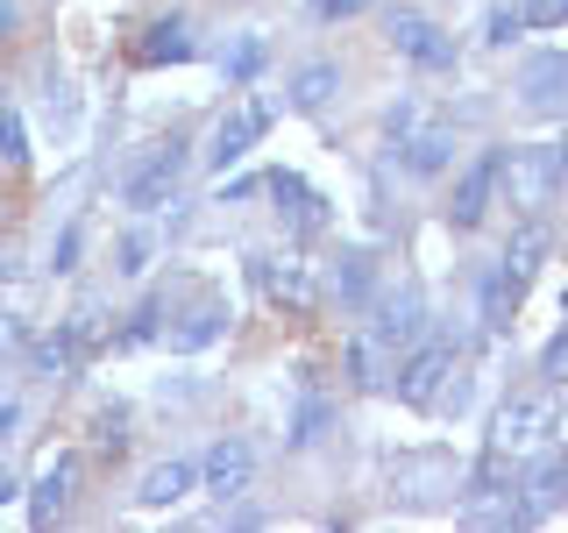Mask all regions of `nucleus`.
<instances>
[{"label":"nucleus","instance_id":"f257e3e1","mask_svg":"<svg viewBox=\"0 0 568 533\" xmlns=\"http://www.w3.org/2000/svg\"><path fill=\"white\" fill-rule=\"evenodd\" d=\"M419 334H426V292H419V284L384 292L377 306H369V320L348 334V349H342L348 384L355 391H390V378H398V363L413 355Z\"/></svg>","mask_w":568,"mask_h":533},{"label":"nucleus","instance_id":"f03ea898","mask_svg":"<svg viewBox=\"0 0 568 533\" xmlns=\"http://www.w3.org/2000/svg\"><path fill=\"white\" fill-rule=\"evenodd\" d=\"M555 192H561V150L555 142H511L505 164H497V207H511L526 221V213H540Z\"/></svg>","mask_w":568,"mask_h":533},{"label":"nucleus","instance_id":"7ed1b4c3","mask_svg":"<svg viewBox=\"0 0 568 533\" xmlns=\"http://www.w3.org/2000/svg\"><path fill=\"white\" fill-rule=\"evenodd\" d=\"M185 164H192V142H185V135L150 142V150H142L135 164L121 171V192H114V200L129 207V213H156V207H171V200H178V185H185Z\"/></svg>","mask_w":568,"mask_h":533},{"label":"nucleus","instance_id":"20e7f679","mask_svg":"<svg viewBox=\"0 0 568 533\" xmlns=\"http://www.w3.org/2000/svg\"><path fill=\"white\" fill-rule=\"evenodd\" d=\"M555 426H561V413H555V399H547V391H532V399H505V405L490 413L484 455H505V462H519V455H540Z\"/></svg>","mask_w":568,"mask_h":533},{"label":"nucleus","instance_id":"39448f33","mask_svg":"<svg viewBox=\"0 0 568 533\" xmlns=\"http://www.w3.org/2000/svg\"><path fill=\"white\" fill-rule=\"evenodd\" d=\"M455 355H462V334L448 342V334H419L413 342V355L398 363V378H390V391H398L405 405H440V391H448V378H455Z\"/></svg>","mask_w":568,"mask_h":533},{"label":"nucleus","instance_id":"423d86ee","mask_svg":"<svg viewBox=\"0 0 568 533\" xmlns=\"http://www.w3.org/2000/svg\"><path fill=\"white\" fill-rule=\"evenodd\" d=\"M271 121H277V100H263V93H248L242 107H227L221 121H213V135H206V164L213 171H227V164H242L248 150H256L263 135H271Z\"/></svg>","mask_w":568,"mask_h":533},{"label":"nucleus","instance_id":"0eeeda50","mask_svg":"<svg viewBox=\"0 0 568 533\" xmlns=\"http://www.w3.org/2000/svg\"><path fill=\"white\" fill-rule=\"evenodd\" d=\"M497 164H505V150H476L469 164L455 171V192H448V228H455V235H476V228L490 221V207H497Z\"/></svg>","mask_w":568,"mask_h":533},{"label":"nucleus","instance_id":"6e6552de","mask_svg":"<svg viewBox=\"0 0 568 533\" xmlns=\"http://www.w3.org/2000/svg\"><path fill=\"white\" fill-rule=\"evenodd\" d=\"M248 278H256V292L292 320L320 306V278H313L306 257H248Z\"/></svg>","mask_w":568,"mask_h":533},{"label":"nucleus","instance_id":"1a4fd4ad","mask_svg":"<svg viewBox=\"0 0 568 533\" xmlns=\"http://www.w3.org/2000/svg\"><path fill=\"white\" fill-rule=\"evenodd\" d=\"M200 491H213L221 505H235V497L256 491V449H248L242 434H221L200 462Z\"/></svg>","mask_w":568,"mask_h":533},{"label":"nucleus","instance_id":"9d476101","mask_svg":"<svg viewBox=\"0 0 568 533\" xmlns=\"http://www.w3.org/2000/svg\"><path fill=\"white\" fill-rule=\"evenodd\" d=\"M390 50H398V58H413L419 71H455V36L440 29V22H426V14H413V8H398L390 14Z\"/></svg>","mask_w":568,"mask_h":533},{"label":"nucleus","instance_id":"9b49d317","mask_svg":"<svg viewBox=\"0 0 568 533\" xmlns=\"http://www.w3.org/2000/svg\"><path fill=\"white\" fill-rule=\"evenodd\" d=\"M271 200H277L284 228H292L298 242H313V235H327V228H334V207H327V192H313L298 171H271Z\"/></svg>","mask_w":568,"mask_h":533},{"label":"nucleus","instance_id":"f8f14e48","mask_svg":"<svg viewBox=\"0 0 568 533\" xmlns=\"http://www.w3.org/2000/svg\"><path fill=\"white\" fill-rule=\"evenodd\" d=\"M369 292H377V249H363V242L334 249V257H327V299L342 313H363Z\"/></svg>","mask_w":568,"mask_h":533},{"label":"nucleus","instance_id":"ddd939ff","mask_svg":"<svg viewBox=\"0 0 568 533\" xmlns=\"http://www.w3.org/2000/svg\"><path fill=\"white\" fill-rule=\"evenodd\" d=\"M390 157H398L405 178H440V171H455V129L448 121H419Z\"/></svg>","mask_w":568,"mask_h":533},{"label":"nucleus","instance_id":"4468645a","mask_svg":"<svg viewBox=\"0 0 568 533\" xmlns=\"http://www.w3.org/2000/svg\"><path fill=\"white\" fill-rule=\"evenodd\" d=\"M192 58H200V36H192L185 14H156V22L135 36V64H142V71H156V64H192Z\"/></svg>","mask_w":568,"mask_h":533},{"label":"nucleus","instance_id":"2eb2a0df","mask_svg":"<svg viewBox=\"0 0 568 533\" xmlns=\"http://www.w3.org/2000/svg\"><path fill=\"white\" fill-rule=\"evenodd\" d=\"M327 426H334V399H327V384H320V370L306 363L298 370V405H292V449H320L327 441Z\"/></svg>","mask_w":568,"mask_h":533},{"label":"nucleus","instance_id":"dca6fc26","mask_svg":"<svg viewBox=\"0 0 568 533\" xmlns=\"http://www.w3.org/2000/svg\"><path fill=\"white\" fill-rule=\"evenodd\" d=\"M79 470H85V462L71 455V449L43 462V476L29 484V520H36V526H50V520H58V512L71 505V491H79Z\"/></svg>","mask_w":568,"mask_h":533},{"label":"nucleus","instance_id":"f3484780","mask_svg":"<svg viewBox=\"0 0 568 533\" xmlns=\"http://www.w3.org/2000/svg\"><path fill=\"white\" fill-rule=\"evenodd\" d=\"M519 100L532 107V114L568 107V50H540V58L519 64Z\"/></svg>","mask_w":568,"mask_h":533},{"label":"nucleus","instance_id":"a211bd4d","mask_svg":"<svg viewBox=\"0 0 568 533\" xmlns=\"http://www.w3.org/2000/svg\"><path fill=\"white\" fill-rule=\"evenodd\" d=\"M192 491H200V462H185V455L150 462V470H142V484H135V497L150 512H164V505H178V497H192Z\"/></svg>","mask_w":568,"mask_h":533},{"label":"nucleus","instance_id":"6ab92c4d","mask_svg":"<svg viewBox=\"0 0 568 533\" xmlns=\"http://www.w3.org/2000/svg\"><path fill=\"white\" fill-rule=\"evenodd\" d=\"M519 299H526V278H511L505 263H490V278H484V334H511V320H519Z\"/></svg>","mask_w":568,"mask_h":533},{"label":"nucleus","instance_id":"aec40b11","mask_svg":"<svg viewBox=\"0 0 568 533\" xmlns=\"http://www.w3.org/2000/svg\"><path fill=\"white\" fill-rule=\"evenodd\" d=\"M221 334H227V306H221V299H200V306H192V313L171 328V349H178V355H200V349L221 342Z\"/></svg>","mask_w":568,"mask_h":533},{"label":"nucleus","instance_id":"412c9836","mask_svg":"<svg viewBox=\"0 0 568 533\" xmlns=\"http://www.w3.org/2000/svg\"><path fill=\"white\" fill-rule=\"evenodd\" d=\"M547 249H555V235L540 228V213H526V221H519V235L505 242V257H497V263H505L511 278H526V284H532V271L547 263Z\"/></svg>","mask_w":568,"mask_h":533},{"label":"nucleus","instance_id":"4be33fe9","mask_svg":"<svg viewBox=\"0 0 568 533\" xmlns=\"http://www.w3.org/2000/svg\"><path fill=\"white\" fill-rule=\"evenodd\" d=\"M284 93H292V107H306V114H320V107H327L334 93H342V64H327V58L298 64V71H292V86H284Z\"/></svg>","mask_w":568,"mask_h":533},{"label":"nucleus","instance_id":"5701e85b","mask_svg":"<svg viewBox=\"0 0 568 533\" xmlns=\"http://www.w3.org/2000/svg\"><path fill=\"white\" fill-rule=\"evenodd\" d=\"M100 299H79V306H71L64 320H58V334H64V342H71V355H79V363H85V355H93L100 342H106V328H100Z\"/></svg>","mask_w":568,"mask_h":533},{"label":"nucleus","instance_id":"b1692460","mask_svg":"<svg viewBox=\"0 0 568 533\" xmlns=\"http://www.w3.org/2000/svg\"><path fill=\"white\" fill-rule=\"evenodd\" d=\"M221 64H227V79H235V86H248L263 64H271V36H263V29H242L235 43H227V58H221Z\"/></svg>","mask_w":568,"mask_h":533},{"label":"nucleus","instance_id":"393cba45","mask_svg":"<svg viewBox=\"0 0 568 533\" xmlns=\"http://www.w3.org/2000/svg\"><path fill=\"white\" fill-rule=\"evenodd\" d=\"M532 22H526V0H490L484 8V43L490 50H505V43H519Z\"/></svg>","mask_w":568,"mask_h":533},{"label":"nucleus","instance_id":"a878e982","mask_svg":"<svg viewBox=\"0 0 568 533\" xmlns=\"http://www.w3.org/2000/svg\"><path fill=\"white\" fill-rule=\"evenodd\" d=\"M0 164H8V171H22V164H29V121L14 114L8 100H0Z\"/></svg>","mask_w":568,"mask_h":533},{"label":"nucleus","instance_id":"bb28decb","mask_svg":"<svg viewBox=\"0 0 568 533\" xmlns=\"http://www.w3.org/2000/svg\"><path fill=\"white\" fill-rule=\"evenodd\" d=\"M156 328H164V299H142V306L129 313V328L114 334V349H142V342H156Z\"/></svg>","mask_w":568,"mask_h":533},{"label":"nucleus","instance_id":"cd10ccee","mask_svg":"<svg viewBox=\"0 0 568 533\" xmlns=\"http://www.w3.org/2000/svg\"><path fill=\"white\" fill-rule=\"evenodd\" d=\"M93 441H100L106 455L129 449V405H100V413H93Z\"/></svg>","mask_w":568,"mask_h":533},{"label":"nucleus","instance_id":"c85d7f7f","mask_svg":"<svg viewBox=\"0 0 568 533\" xmlns=\"http://www.w3.org/2000/svg\"><path fill=\"white\" fill-rule=\"evenodd\" d=\"M419 121H426V107H419V100H398V107H384V142H390V150H398V142L413 135Z\"/></svg>","mask_w":568,"mask_h":533},{"label":"nucleus","instance_id":"c756f323","mask_svg":"<svg viewBox=\"0 0 568 533\" xmlns=\"http://www.w3.org/2000/svg\"><path fill=\"white\" fill-rule=\"evenodd\" d=\"M150 257H156V235H150V228H135V235L121 242V263H114V271L121 278H142V271H150Z\"/></svg>","mask_w":568,"mask_h":533},{"label":"nucleus","instance_id":"7c9ffc66","mask_svg":"<svg viewBox=\"0 0 568 533\" xmlns=\"http://www.w3.org/2000/svg\"><path fill=\"white\" fill-rule=\"evenodd\" d=\"M79 249H85V228L64 221V235L50 242V271H79Z\"/></svg>","mask_w":568,"mask_h":533},{"label":"nucleus","instance_id":"2f4dec72","mask_svg":"<svg viewBox=\"0 0 568 533\" xmlns=\"http://www.w3.org/2000/svg\"><path fill=\"white\" fill-rule=\"evenodd\" d=\"M540 378H547V384H555V391L568 384V328H561V334H555V342H547V349H540Z\"/></svg>","mask_w":568,"mask_h":533},{"label":"nucleus","instance_id":"473e14b6","mask_svg":"<svg viewBox=\"0 0 568 533\" xmlns=\"http://www.w3.org/2000/svg\"><path fill=\"white\" fill-rule=\"evenodd\" d=\"M526 22L532 29H561L568 22V0H526Z\"/></svg>","mask_w":568,"mask_h":533},{"label":"nucleus","instance_id":"72a5a7b5","mask_svg":"<svg viewBox=\"0 0 568 533\" xmlns=\"http://www.w3.org/2000/svg\"><path fill=\"white\" fill-rule=\"evenodd\" d=\"M363 8H369V0H313L320 22H348V14H363Z\"/></svg>","mask_w":568,"mask_h":533},{"label":"nucleus","instance_id":"f704fd0d","mask_svg":"<svg viewBox=\"0 0 568 533\" xmlns=\"http://www.w3.org/2000/svg\"><path fill=\"white\" fill-rule=\"evenodd\" d=\"M14 29H22V0H0V43H14Z\"/></svg>","mask_w":568,"mask_h":533},{"label":"nucleus","instance_id":"c9c22d12","mask_svg":"<svg viewBox=\"0 0 568 533\" xmlns=\"http://www.w3.org/2000/svg\"><path fill=\"white\" fill-rule=\"evenodd\" d=\"M14 426H22V405H14V399H0V441H8Z\"/></svg>","mask_w":568,"mask_h":533},{"label":"nucleus","instance_id":"e433bc0d","mask_svg":"<svg viewBox=\"0 0 568 533\" xmlns=\"http://www.w3.org/2000/svg\"><path fill=\"white\" fill-rule=\"evenodd\" d=\"M14 497H22V484H14V470L0 462V505H14Z\"/></svg>","mask_w":568,"mask_h":533},{"label":"nucleus","instance_id":"4c0bfd02","mask_svg":"<svg viewBox=\"0 0 568 533\" xmlns=\"http://www.w3.org/2000/svg\"><path fill=\"white\" fill-rule=\"evenodd\" d=\"M555 150H561V178H568V135H561V142H555Z\"/></svg>","mask_w":568,"mask_h":533},{"label":"nucleus","instance_id":"58836bf2","mask_svg":"<svg viewBox=\"0 0 568 533\" xmlns=\"http://www.w3.org/2000/svg\"><path fill=\"white\" fill-rule=\"evenodd\" d=\"M561 455H568V449H561Z\"/></svg>","mask_w":568,"mask_h":533}]
</instances>
